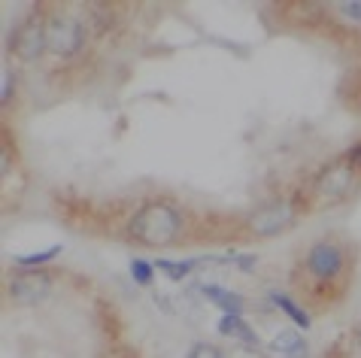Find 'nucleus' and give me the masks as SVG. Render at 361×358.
Here are the masks:
<instances>
[{
    "label": "nucleus",
    "instance_id": "1",
    "mask_svg": "<svg viewBox=\"0 0 361 358\" xmlns=\"http://www.w3.org/2000/svg\"><path fill=\"white\" fill-rule=\"evenodd\" d=\"M179 228H183V218H179L173 206L155 201V204H146L143 210L131 218L128 237L143 246H170L176 240Z\"/></svg>",
    "mask_w": 361,
    "mask_h": 358
},
{
    "label": "nucleus",
    "instance_id": "2",
    "mask_svg": "<svg viewBox=\"0 0 361 358\" xmlns=\"http://www.w3.org/2000/svg\"><path fill=\"white\" fill-rule=\"evenodd\" d=\"M292 222H295V206L288 201L264 204V206H258L255 213H249V218H246L249 231L255 237H276V234L288 231Z\"/></svg>",
    "mask_w": 361,
    "mask_h": 358
},
{
    "label": "nucleus",
    "instance_id": "3",
    "mask_svg": "<svg viewBox=\"0 0 361 358\" xmlns=\"http://www.w3.org/2000/svg\"><path fill=\"white\" fill-rule=\"evenodd\" d=\"M85 43V27L70 16H55L52 22L46 25V49H52L55 55L70 58L76 55Z\"/></svg>",
    "mask_w": 361,
    "mask_h": 358
},
{
    "label": "nucleus",
    "instance_id": "4",
    "mask_svg": "<svg viewBox=\"0 0 361 358\" xmlns=\"http://www.w3.org/2000/svg\"><path fill=\"white\" fill-rule=\"evenodd\" d=\"M353 188H355V167L349 164V158L328 164L325 171L319 173V179H316V195L322 197L325 204L343 201V197L353 192Z\"/></svg>",
    "mask_w": 361,
    "mask_h": 358
},
{
    "label": "nucleus",
    "instance_id": "5",
    "mask_svg": "<svg viewBox=\"0 0 361 358\" xmlns=\"http://www.w3.org/2000/svg\"><path fill=\"white\" fill-rule=\"evenodd\" d=\"M43 49H46V25L39 22V16H31L9 39V52L22 58V61H34Z\"/></svg>",
    "mask_w": 361,
    "mask_h": 358
},
{
    "label": "nucleus",
    "instance_id": "6",
    "mask_svg": "<svg viewBox=\"0 0 361 358\" xmlns=\"http://www.w3.org/2000/svg\"><path fill=\"white\" fill-rule=\"evenodd\" d=\"M49 292H52V280L39 271L31 273H18L13 283H9V295H13L16 304L22 307H34V304H43Z\"/></svg>",
    "mask_w": 361,
    "mask_h": 358
},
{
    "label": "nucleus",
    "instance_id": "7",
    "mask_svg": "<svg viewBox=\"0 0 361 358\" xmlns=\"http://www.w3.org/2000/svg\"><path fill=\"white\" fill-rule=\"evenodd\" d=\"M307 271L316 276V280H334V276L343 271V249L331 240L316 243L307 255Z\"/></svg>",
    "mask_w": 361,
    "mask_h": 358
},
{
    "label": "nucleus",
    "instance_id": "8",
    "mask_svg": "<svg viewBox=\"0 0 361 358\" xmlns=\"http://www.w3.org/2000/svg\"><path fill=\"white\" fill-rule=\"evenodd\" d=\"M219 334L222 337H231V340H240L243 346H262V340H258V334L249 328V322H243L240 316H231V313H225L222 316V322H219Z\"/></svg>",
    "mask_w": 361,
    "mask_h": 358
},
{
    "label": "nucleus",
    "instance_id": "9",
    "mask_svg": "<svg viewBox=\"0 0 361 358\" xmlns=\"http://www.w3.org/2000/svg\"><path fill=\"white\" fill-rule=\"evenodd\" d=\"M270 352L283 355V358H307L310 355V343L300 337L298 331H283L270 340Z\"/></svg>",
    "mask_w": 361,
    "mask_h": 358
},
{
    "label": "nucleus",
    "instance_id": "10",
    "mask_svg": "<svg viewBox=\"0 0 361 358\" xmlns=\"http://www.w3.org/2000/svg\"><path fill=\"white\" fill-rule=\"evenodd\" d=\"M200 295H207L216 307H222V310H225V313H231V316H237L240 310H243V297L234 295V292H228V288L204 285V288H200Z\"/></svg>",
    "mask_w": 361,
    "mask_h": 358
},
{
    "label": "nucleus",
    "instance_id": "11",
    "mask_svg": "<svg viewBox=\"0 0 361 358\" xmlns=\"http://www.w3.org/2000/svg\"><path fill=\"white\" fill-rule=\"evenodd\" d=\"M270 304H276L286 316H292V322H298V328H310V316L300 310V307L292 301V297H286V295H270Z\"/></svg>",
    "mask_w": 361,
    "mask_h": 358
},
{
    "label": "nucleus",
    "instance_id": "12",
    "mask_svg": "<svg viewBox=\"0 0 361 358\" xmlns=\"http://www.w3.org/2000/svg\"><path fill=\"white\" fill-rule=\"evenodd\" d=\"M155 267H158V271H164L170 280H183L192 267H197V258H195V261H167V258H158Z\"/></svg>",
    "mask_w": 361,
    "mask_h": 358
},
{
    "label": "nucleus",
    "instance_id": "13",
    "mask_svg": "<svg viewBox=\"0 0 361 358\" xmlns=\"http://www.w3.org/2000/svg\"><path fill=\"white\" fill-rule=\"evenodd\" d=\"M58 252H61V246H49V249L34 252V255H18L16 261H18V264H25V267H34V264H46V261H52V258H58Z\"/></svg>",
    "mask_w": 361,
    "mask_h": 358
},
{
    "label": "nucleus",
    "instance_id": "14",
    "mask_svg": "<svg viewBox=\"0 0 361 358\" xmlns=\"http://www.w3.org/2000/svg\"><path fill=\"white\" fill-rule=\"evenodd\" d=\"M155 264H149V261H140V258H137V261L131 264V273H134V280L140 283V285H152V280H155Z\"/></svg>",
    "mask_w": 361,
    "mask_h": 358
},
{
    "label": "nucleus",
    "instance_id": "15",
    "mask_svg": "<svg viewBox=\"0 0 361 358\" xmlns=\"http://www.w3.org/2000/svg\"><path fill=\"white\" fill-rule=\"evenodd\" d=\"M222 358H264V355L258 352L255 346H243V343H240V346H231Z\"/></svg>",
    "mask_w": 361,
    "mask_h": 358
},
{
    "label": "nucleus",
    "instance_id": "16",
    "mask_svg": "<svg viewBox=\"0 0 361 358\" xmlns=\"http://www.w3.org/2000/svg\"><path fill=\"white\" fill-rule=\"evenodd\" d=\"M188 358H222V352H219L213 343H197L195 350L188 352Z\"/></svg>",
    "mask_w": 361,
    "mask_h": 358
},
{
    "label": "nucleus",
    "instance_id": "17",
    "mask_svg": "<svg viewBox=\"0 0 361 358\" xmlns=\"http://www.w3.org/2000/svg\"><path fill=\"white\" fill-rule=\"evenodd\" d=\"M9 97H13V73L4 70V88H0V104H9Z\"/></svg>",
    "mask_w": 361,
    "mask_h": 358
},
{
    "label": "nucleus",
    "instance_id": "18",
    "mask_svg": "<svg viewBox=\"0 0 361 358\" xmlns=\"http://www.w3.org/2000/svg\"><path fill=\"white\" fill-rule=\"evenodd\" d=\"M340 9H343V16L361 22V0H349V4H340Z\"/></svg>",
    "mask_w": 361,
    "mask_h": 358
},
{
    "label": "nucleus",
    "instance_id": "19",
    "mask_svg": "<svg viewBox=\"0 0 361 358\" xmlns=\"http://www.w3.org/2000/svg\"><path fill=\"white\" fill-rule=\"evenodd\" d=\"M349 164H353V167H361V143L353 149V152H349Z\"/></svg>",
    "mask_w": 361,
    "mask_h": 358
},
{
    "label": "nucleus",
    "instance_id": "20",
    "mask_svg": "<svg viewBox=\"0 0 361 358\" xmlns=\"http://www.w3.org/2000/svg\"><path fill=\"white\" fill-rule=\"evenodd\" d=\"M358 340H361V328H358Z\"/></svg>",
    "mask_w": 361,
    "mask_h": 358
}]
</instances>
